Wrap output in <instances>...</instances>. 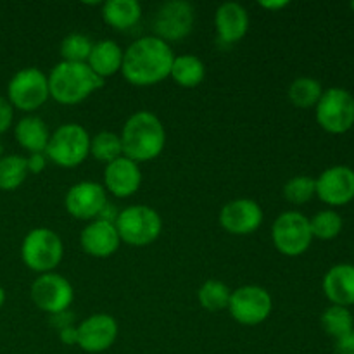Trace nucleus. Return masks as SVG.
<instances>
[{"mask_svg": "<svg viewBox=\"0 0 354 354\" xmlns=\"http://www.w3.org/2000/svg\"><path fill=\"white\" fill-rule=\"evenodd\" d=\"M335 353L337 354H354V330L346 334L344 337L335 341Z\"/></svg>", "mask_w": 354, "mask_h": 354, "instance_id": "36", "label": "nucleus"}, {"mask_svg": "<svg viewBox=\"0 0 354 354\" xmlns=\"http://www.w3.org/2000/svg\"><path fill=\"white\" fill-rule=\"evenodd\" d=\"M90 138L82 124H61L50 133L45 156L59 168H76L90 156Z\"/></svg>", "mask_w": 354, "mask_h": 354, "instance_id": "6", "label": "nucleus"}, {"mask_svg": "<svg viewBox=\"0 0 354 354\" xmlns=\"http://www.w3.org/2000/svg\"><path fill=\"white\" fill-rule=\"evenodd\" d=\"M272 241L280 254L289 258L304 254L313 242L310 218L299 211H286L273 221Z\"/></svg>", "mask_w": 354, "mask_h": 354, "instance_id": "9", "label": "nucleus"}, {"mask_svg": "<svg viewBox=\"0 0 354 354\" xmlns=\"http://www.w3.org/2000/svg\"><path fill=\"white\" fill-rule=\"evenodd\" d=\"M349 7H351V9L354 10V0H353V2H351V3H349Z\"/></svg>", "mask_w": 354, "mask_h": 354, "instance_id": "41", "label": "nucleus"}, {"mask_svg": "<svg viewBox=\"0 0 354 354\" xmlns=\"http://www.w3.org/2000/svg\"><path fill=\"white\" fill-rule=\"evenodd\" d=\"M315 183L317 197L327 206H346L354 199V169L349 166H330L315 178Z\"/></svg>", "mask_w": 354, "mask_h": 354, "instance_id": "14", "label": "nucleus"}, {"mask_svg": "<svg viewBox=\"0 0 354 354\" xmlns=\"http://www.w3.org/2000/svg\"><path fill=\"white\" fill-rule=\"evenodd\" d=\"M325 297L335 306L349 308L354 304V265L341 263L325 273L322 282Z\"/></svg>", "mask_w": 354, "mask_h": 354, "instance_id": "20", "label": "nucleus"}, {"mask_svg": "<svg viewBox=\"0 0 354 354\" xmlns=\"http://www.w3.org/2000/svg\"><path fill=\"white\" fill-rule=\"evenodd\" d=\"M104 23L109 24L113 30L124 31L138 24L142 17V6L137 0H107L102 3Z\"/></svg>", "mask_w": 354, "mask_h": 354, "instance_id": "23", "label": "nucleus"}, {"mask_svg": "<svg viewBox=\"0 0 354 354\" xmlns=\"http://www.w3.org/2000/svg\"><path fill=\"white\" fill-rule=\"evenodd\" d=\"M232 290L227 283L220 280H206L197 290L199 304L207 311H223L230 303Z\"/></svg>", "mask_w": 354, "mask_h": 354, "instance_id": "29", "label": "nucleus"}, {"mask_svg": "<svg viewBox=\"0 0 354 354\" xmlns=\"http://www.w3.org/2000/svg\"><path fill=\"white\" fill-rule=\"evenodd\" d=\"M14 123V107L7 100V97L0 95V135L6 133Z\"/></svg>", "mask_w": 354, "mask_h": 354, "instance_id": "33", "label": "nucleus"}, {"mask_svg": "<svg viewBox=\"0 0 354 354\" xmlns=\"http://www.w3.org/2000/svg\"><path fill=\"white\" fill-rule=\"evenodd\" d=\"M121 242L133 248H145L159 239L162 232V218L154 207L135 204L120 211L114 221Z\"/></svg>", "mask_w": 354, "mask_h": 354, "instance_id": "4", "label": "nucleus"}, {"mask_svg": "<svg viewBox=\"0 0 354 354\" xmlns=\"http://www.w3.org/2000/svg\"><path fill=\"white\" fill-rule=\"evenodd\" d=\"M124 50L114 40H99L93 44L92 52L86 59V66L102 80L111 78L121 71Z\"/></svg>", "mask_w": 354, "mask_h": 354, "instance_id": "21", "label": "nucleus"}, {"mask_svg": "<svg viewBox=\"0 0 354 354\" xmlns=\"http://www.w3.org/2000/svg\"><path fill=\"white\" fill-rule=\"evenodd\" d=\"M259 6H261L263 9H268L275 12V10H280L283 9V7L289 6V2H286V0H282V2H275V0L272 2V0H266V2H259Z\"/></svg>", "mask_w": 354, "mask_h": 354, "instance_id": "38", "label": "nucleus"}, {"mask_svg": "<svg viewBox=\"0 0 354 354\" xmlns=\"http://www.w3.org/2000/svg\"><path fill=\"white\" fill-rule=\"evenodd\" d=\"M169 78H173V82L183 88H196L206 78V64L194 54L175 55Z\"/></svg>", "mask_w": 354, "mask_h": 354, "instance_id": "24", "label": "nucleus"}, {"mask_svg": "<svg viewBox=\"0 0 354 354\" xmlns=\"http://www.w3.org/2000/svg\"><path fill=\"white\" fill-rule=\"evenodd\" d=\"M80 245L92 258H109L120 249L121 239L114 223L93 220L85 225L80 234Z\"/></svg>", "mask_w": 354, "mask_h": 354, "instance_id": "18", "label": "nucleus"}, {"mask_svg": "<svg viewBox=\"0 0 354 354\" xmlns=\"http://www.w3.org/2000/svg\"><path fill=\"white\" fill-rule=\"evenodd\" d=\"M47 156L45 152H35V154H30L26 158V166H28V173H33V175H38L45 169L47 166Z\"/></svg>", "mask_w": 354, "mask_h": 354, "instance_id": "34", "label": "nucleus"}, {"mask_svg": "<svg viewBox=\"0 0 354 354\" xmlns=\"http://www.w3.org/2000/svg\"><path fill=\"white\" fill-rule=\"evenodd\" d=\"M64 256V244L57 232L50 228H33L21 244V259L31 272L44 275L52 273Z\"/></svg>", "mask_w": 354, "mask_h": 354, "instance_id": "5", "label": "nucleus"}, {"mask_svg": "<svg viewBox=\"0 0 354 354\" xmlns=\"http://www.w3.org/2000/svg\"><path fill=\"white\" fill-rule=\"evenodd\" d=\"M315 196H317V183H315L313 176H292V178L283 185V197H286L287 203L294 204V206H301V204L310 203Z\"/></svg>", "mask_w": 354, "mask_h": 354, "instance_id": "31", "label": "nucleus"}, {"mask_svg": "<svg viewBox=\"0 0 354 354\" xmlns=\"http://www.w3.org/2000/svg\"><path fill=\"white\" fill-rule=\"evenodd\" d=\"M228 311L237 324L254 327L270 318L273 311L272 294L259 286H242L232 290Z\"/></svg>", "mask_w": 354, "mask_h": 354, "instance_id": "10", "label": "nucleus"}, {"mask_svg": "<svg viewBox=\"0 0 354 354\" xmlns=\"http://www.w3.org/2000/svg\"><path fill=\"white\" fill-rule=\"evenodd\" d=\"M48 92L50 99L62 106H76L88 95L100 90L106 83L97 76L86 62L61 61L48 73Z\"/></svg>", "mask_w": 354, "mask_h": 354, "instance_id": "3", "label": "nucleus"}, {"mask_svg": "<svg viewBox=\"0 0 354 354\" xmlns=\"http://www.w3.org/2000/svg\"><path fill=\"white\" fill-rule=\"evenodd\" d=\"M214 30L221 44H237L249 31V12L239 2H225L214 12Z\"/></svg>", "mask_w": 354, "mask_h": 354, "instance_id": "19", "label": "nucleus"}, {"mask_svg": "<svg viewBox=\"0 0 354 354\" xmlns=\"http://www.w3.org/2000/svg\"><path fill=\"white\" fill-rule=\"evenodd\" d=\"M31 301L38 310L47 315H57L61 311L69 310L75 290L69 280L59 273H44L33 280L30 289Z\"/></svg>", "mask_w": 354, "mask_h": 354, "instance_id": "12", "label": "nucleus"}, {"mask_svg": "<svg viewBox=\"0 0 354 354\" xmlns=\"http://www.w3.org/2000/svg\"><path fill=\"white\" fill-rule=\"evenodd\" d=\"M123 156L135 162H147L159 158L166 145V130L162 121L151 111L131 114L121 130Z\"/></svg>", "mask_w": 354, "mask_h": 354, "instance_id": "2", "label": "nucleus"}, {"mask_svg": "<svg viewBox=\"0 0 354 354\" xmlns=\"http://www.w3.org/2000/svg\"><path fill=\"white\" fill-rule=\"evenodd\" d=\"M322 93H324L322 83L311 76H299L290 83L289 90H287V97L292 106L299 107V109H311L317 106Z\"/></svg>", "mask_w": 354, "mask_h": 354, "instance_id": "25", "label": "nucleus"}, {"mask_svg": "<svg viewBox=\"0 0 354 354\" xmlns=\"http://www.w3.org/2000/svg\"><path fill=\"white\" fill-rule=\"evenodd\" d=\"M320 322L325 334L334 337L335 341L354 330L353 313L349 311V308L344 306H335V304L328 306L327 310L322 313Z\"/></svg>", "mask_w": 354, "mask_h": 354, "instance_id": "28", "label": "nucleus"}, {"mask_svg": "<svg viewBox=\"0 0 354 354\" xmlns=\"http://www.w3.org/2000/svg\"><path fill=\"white\" fill-rule=\"evenodd\" d=\"M3 156H6V154H3V144H2V142H0V159H2Z\"/></svg>", "mask_w": 354, "mask_h": 354, "instance_id": "40", "label": "nucleus"}, {"mask_svg": "<svg viewBox=\"0 0 354 354\" xmlns=\"http://www.w3.org/2000/svg\"><path fill=\"white\" fill-rule=\"evenodd\" d=\"M173 61L171 45L154 35L142 37L124 50L121 75L133 86L158 85L169 78Z\"/></svg>", "mask_w": 354, "mask_h": 354, "instance_id": "1", "label": "nucleus"}, {"mask_svg": "<svg viewBox=\"0 0 354 354\" xmlns=\"http://www.w3.org/2000/svg\"><path fill=\"white\" fill-rule=\"evenodd\" d=\"M315 116L322 130L327 133H348L354 127V95L349 90L339 86L324 90L315 106Z\"/></svg>", "mask_w": 354, "mask_h": 354, "instance_id": "7", "label": "nucleus"}, {"mask_svg": "<svg viewBox=\"0 0 354 354\" xmlns=\"http://www.w3.org/2000/svg\"><path fill=\"white\" fill-rule=\"evenodd\" d=\"M90 156L99 162L109 165L123 156L121 137L114 131H99L90 138Z\"/></svg>", "mask_w": 354, "mask_h": 354, "instance_id": "27", "label": "nucleus"}, {"mask_svg": "<svg viewBox=\"0 0 354 354\" xmlns=\"http://www.w3.org/2000/svg\"><path fill=\"white\" fill-rule=\"evenodd\" d=\"M78 328V346L85 353L99 354L107 351L118 339V322L107 313H95L86 317Z\"/></svg>", "mask_w": 354, "mask_h": 354, "instance_id": "15", "label": "nucleus"}, {"mask_svg": "<svg viewBox=\"0 0 354 354\" xmlns=\"http://www.w3.org/2000/svg\"><path fill=\"white\" fill-rule=\"evenodd\" d=\"M107 192L102 183L78 182L66 192L64 207L73 218L80 221H93L106 207Z\"/></svg>", "mask_w": 354, "mask_h": 354, "instance_id": "13", "label": "nucleus"}, {"mask_svg": "<svg viewBox=\"0 0 354 354\" xmlns=\"http://www.w3.org/2000/svg\"><path fill=\"white\" fill-rule=\"evenodd\" d=\"M26 158L19 154H7L0 159V190L12 192L19 189L28 178Z\"/></svg>", "mask_w": 354, "mask_h": 354, "instance_id": "26", "label": "nucleus"}, {"mask_svg": "<svg viewBox=\"0 0 354 354\" xmlns=\"http://www.w3.org/2000/svg\"><path fill=\"white\" fill-rule=\"evenodd\" d=\"M59 339L64 346H78V328H76V325L59 330Z\"/></svg>", "mask_w": 354, "mask_h": 354, "instance_id": "37", "label": "nucleus"}, {"mask_svg": "<svg viewBox=\"0 0 354 354\" xmlns=\"http://www.w3.org/2000/svg\"><path fill=\"white\" fill-rule=\"evenodd\" d=\"M92 47L93 41L90 37L83 33H69L68 37L62 38L59 52L62 61L66 62H86Z\"/></svg>", "mask_w": 354, "mask_h": 354, "instance_id": "32", "label": "nucleus"}, {"mask_svg": "<svg viewBox=\"0 0 354 354\" xmlns=\"http://www.w3.org/2000/svg\"><path fill=\"white\" fill-rule=\"evenodd\" d=\"M310 227L313 239L334 241L342 232L344 221H342V216L335 209H324L318 211L313 218H310Z\"/></svg>", "mask_w": 354, "mask_h": 354, "instance_id": "30", "label": "nucleus"}, {"mask_svg": "<svg viewBox=\"0 0 354 354\" xmlns=\"http://www.w3.org/2000/svg\"><path fill=\"white\" fill-rule=\"evenodd\" d=\"M261 206L252 199H234L220 211V225L232 235H251L263 225Z\"/></svg>", "mask_w": 354, "mask_h": 354, "instance_id": "16", "label": "nucleus"}, {"mask_svg": "<svg viewBox=\"0 0 354 354\" xmlns=\"http://www.w3.org/2000/svg\"><path fill=\"white\" fill-rule=\"evenodd\" d=\"M104 189L118 199H128L138 192L142 185V171L138 162L121 156L104 168Z\"/></svg>", "mask_w": 354, "mask_h": 354, "instance_id": "17", "label": "nucleus"}, {"mask_svg": "<svg viewBox=\"0 0 354 354\" xmlns=\"http://www.w3.org/2000/svg\"><path fill=\"white\" fill-rule=\"evenodd\" d=\"M48 99V78L38 68L19 69L7 83V100L17 111L33 113L40 109Z\"/></svg>", "mask_w": 354, "mask_h": 354, "instance_id": "8", "label": "nucleus"}, {"mask_svg": "<svg viewBox=\"0 0 354 354\" xmlns=\"http://www.w3.org/2000/svg\"><path fill=\"white\" fill-rule=\"evenodd\" d=\"M14 138L19 147L30 154L45 152L48 140H50V130L41 118L28 114V116L21 118L14 127Z\"/></svg>", "mask_w": 354, "mask_h": 354, "instance_id": "22", "label": "nucleus"}, {"mask_svg": "<svg viewBox=\"0 0 354 354\" xmlns=\"http://www.w3.org/2000/svg\"><path fill=\"white\" fill-rule=\"evenodd\" d=\"M50 325L57 328V330H62V328L66 327H71V325H75V313H73L71 310H66L57 315H50Z\"/></svg>", "mask_w": 354, "mask_h": 354, "instance_id": "35", "label": "nucleus"}, {"mask_svg": "<svg viewBox=\"0 0 354 354\" xmlns=\"http://www.w3.org/2000/svg\"><path fill=\"white\" fill-rule=\"evenodd\" d=\"M3 304H6V289L0 286V308H2Z\"/></svg>", "mask_w": 354, "mask_h": 354, "instance_id": "39", "label": "nucleus"}, {"mask_svg": "<svg viewBox=\"0 0 354 354\" xmlns=\"http://www.w3.org/2000/svg\"><path fill=\"white\" fill-rule=\"evenodd\" d=\"M196 24V7L187 0H169L156 10L152 28L154 37L166 44L189 37Z\"/></svg>", "mask_w": 354, "mask_h": 354, "instance_id": "11", "label": "nucleus"}]
</instances>
